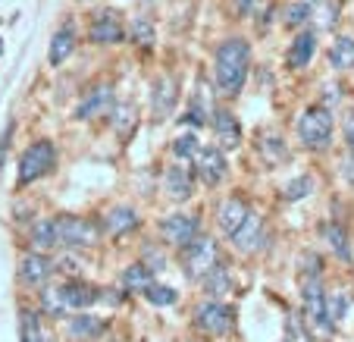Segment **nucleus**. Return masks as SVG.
<instances>
[{"label": "nucleus", "mask_w": 354, "mask_h": 342, "mask_svg": "<svg viewBox=\"0 0 354 342\" xmlns=\"http://www.w3.org/2000/svg\"><path fill=\"white\" fill-rule=\"evenodd\" d=\"M248 69H251V44L245 38H226L216 47L214 57V79H216V91L235 98L245 88Z\"/></svg>", "instance_id": "f257e3e1"}, {"label": "nucleus", "mask_w": 354, "mask_h": 342, "mask_svg": "<svg viewBox=\"0 0 354 342\" xmlns=\"http://www.w3.org/2000/svg\"><path fill=\"white\" fill-rule=\"evenodd\" d=\"M100 302V289L88 286L82 280H69L63 286H47L41 292V311L47 317H63L69 311H85Z\"/></svg>", "instance_id": "f03ea898"}, {"label": "nucleus", "mask_w": 354, "mask_h": 342, "mask_svg": "<svg viewBox=\"0 0 354 342\" xmlns=\"http://www.w3.org/2000/svg\"><path fill=\"white\" fill-rule=\"evenodd\" d=\"M54 163H57L54 141H47V138L32 141L19 157V167H16V186H32V182H38L41 176H47L50 170H54Z\"/></svg>", "instance_id": "7ed1b4c3"}, {"label": "nucleus", "mask_w": 354, "mask_h": 342, "mask_svg": "<svg viewBox=\"0 0 354 342\" xmlns=\"http://www.w3.org/2000/svg\"><path fill=\"white\" fill-rule=\"evenodd\" d=\"M182 267H185L188 280H204L214 267H220V245L210 235H198L182 249Z\"/></svg>", "instance_id": "20e7f679"}, {"label": "nucleus", "mask_w": 354, "mask_h": 342, "mask_svg": "<svg viewBox=\"0 0 354 342\" xmlns=\"http://www.w3.org/2000/svg\"><path fill=\"white\" fill-rule=\"evenodd\" d=\"M298 138L304 148L323 151L333 138V116L326 107H308L298 116Z\"/></svg>", "instance_id": "39448f33"}, {"label": "nucleus", "mask_w": 354, "mask_h": 342, "mask_svg": "<svg viewBox=\"0 0 354 342\" xmlns=\"http://www.w3.org/2000/svg\"><path fill=\"white\" fill-rule=\"evenodd\" d=\"M57 220V239L66 249H91L100 239V226L88 217H75V214H63L54 217Z\"/></svg>", "instance_id": "423d86ee"}, {"label": "nucleus", "mask_w": 354, "mask_h": 342, "mask_svg": "<svg viewBox=\"0 0 354 342\" xmlns=\"http://www.w3.org/2000/svg\"><path fill=\"white\" fill-rule=\"evenodd\" d=\"M194 327L204 336H226L232 330V308L223 302H204L194 311Z\"/></svg>", "instance_id": "0eeeda50"}, {"label": "nucleus", "mask_w": 354, "mask_h": 342, "mask_svg": "<svg viewBox=\"0 0 354 342\" xmlns=\"http://www.w3.org/2000/svg\"><path fill=\"white\" fill-rule=\"evenodd\" d=\"M201 233V220L194 214H169L160 220V235L167 245L185 249L188 242H194Z\"/></svg>", "instance_id": "6e6552de"}, {"label": "nucleus", "mask_w": 354, "mask_h": 342, "mask_svg": "<svg viewBox=\"0 0 354 342\" xmlns=\"http://www.w3.org/2000/svg\"><path fill=\"white\" fill-rule=\"evenodd\" d=\"M229 239L235 242V249H239L241 255H257V251H263L267 249V226H263V217L251 210L248 220L241 223Z\"/></svg>", "instance_id": "1a4fd4ad"}, {"label": "nucleus", "mask_w": 354, "mask_h": 342, "mask_svg": "<svg viewBox=\"0 0 354 342\" xmlns=\"http://www.w3.org/2000/svg\"><path fill=\"white\" fill-rule=\"evenodd\" d=\"M88 38H91L94 44L110 47V44L126 41L129 32H126V26H122V19H120V13H116V10H104V13H97L91 19V26H88Z\"/></svg>", "instance_id": "9d476101"}, {"label": "nucleus", "mask_w": 354, "mask_h": 342, "mask_svg": "<svg viewBox=\"0 0 354 342\" xmlns=\"http://www.w3.org/2000/svg\"><path fill=\"white\" fill-rule=\"evenodd\" d=\"M194 173L204 186H220L229 173V163L223 148H201L198 157H194Z\"/></svg>", "instance_id": "9b49d317"}, {"label": "nucleus", "mask_w": 354, "mask_h": 342, "mask_svg": "<svg viewBox=\"0 0 354 342\" xmlns=\"http://www.w3.org/2000/svg\"><path fill=\"white\" fill-rule=\"evenodd\" d=\"M301 302H304V314H308V321L314 323V327H320V330L333 327L329 314H326V292H323V286H320V276H310V280L304 282Z\"/></svg>", "instance_id": "f8f14e48"}, {"label": "nucleus", "mask_w": 354, "mask_h": 342, "mask_svg": "<svg viewBox=\"0 0 354 342\" xmlns=\"http://www.w3.org/2000/svg\"><path fill=\"white\" fill-rule=\"evenodd\" d=\"M50 273H54V261L47 258V251H28V255H22L19 270H16L19 282H26V286H44L50 280Z\"/></svg>", "instance_id": "ddd939ff"}, {"label": "nucleus", "mask_w": 354, "mask_h": 342, "mask_svg": "<svg viewBox=\"0 0 354 342\" xmlns=\"http://www.w3.org/2000/svg\"><path fill=\"white\" fill-rule=\"evenodd\" d=\"M110 107H113V85H94V88H88L85 98L75 107V120L88 123L94 116H104Z\"/></svg>", "instance_id": "4468645a"}, {"label": "nucleus", "mask_w": 354, "mask_h": 342, "mask_svg": "<svg viewBox=\"0 0 354 342\" xmlns=\"http://www.w3.org/2000/svg\"><path fill=\"white\" fill-rule=\"evenodd\" d=\"M163 192L173 198V201H188L194 195V176L188 167H169L163 173Z\"/></svg>", "instance_id": "2eb2a0df"}, {"label": "nucleus", "mask_w": 354, "mask_h": 342, "mask_svg": "<svg viewBox=\"0 0 354 342\" xmlns=\"http://www.w3.org/2000/svg\"><path fill=\"white\" fill-rule=\"evenodd\" d=\"M100 226H104V233H110V235H129V233H135V229L141 226V217L135 214L132 208L120 204V208H110L107 214H104Z\"/></svg>", "instance_id": "dca6fc26"}, {"label": "nucleus", "mask_w": 354, "mask_h": 342, "mask_svg": "<svg viewBox=\"0 0 354 342\" xmlns=\"http://www.w3.org/2000/svg\"><path fill=\"white\" fill-rule=\"evenodd\" d=\"M176 101H179V82L173 75H160L154 85V116L157 120H167L173 114Z\"/></svg>", "instance_id": "f3484780"}, {"label": "nucleus", "mask_w": 354, "mask_h": 342, "mask_svg": "<svg viewBox=\"0 0 354 342\" xmlns=\"http://www.w3.org/2000/svg\"><path fill=\"white\" fill-rule=\"evenodd\" d=\"M248 214H251V208H248L241 198H226V201H220V208H216V223H220V229L226 235H232L235 229L248 220Z\"/></svg>", "instance_id": "a211bd4d"}, {"label": "nucleus", "mask_w": 354, "mask_h": 342, "mask_svg": "<svg viewBox=\"0 0 354 342\" xmlns=\"http://www.w3.org/2000/svg\"><path fill=\"white\" fill-rule=\"evenodd\" d=\"M75 51V28L73 26H63L54 32V38H50V51H47V63L50 66H63V63L73 57Z\"/></svg>", "instance_id": "6ab92c4d"}, {"label": "nucleus", "mask_w": 354, "mask_h": 342, "mask_svg": "<svg viewBox=\"0 0 354 342\" xmlns=\"http://www.w3.org/2000/svg\"><path fill=\"white\" fill-rule=\"evenodd\" d=\"M314 54H317V35L314 32H301V35H295L286 60H288L292 69H304L310 60H314Z\"/></svg>", "instance_id": "aec40b11"}, {"label": "nucleus", "mask_w": 354, "mask_h": 342, "mask_svg": "<svg viewBox=\"0 0 354 342\" xmlns=\"http://www.w3.org/2000/svg\"><path fill=\"white\" fill-rule=\"evenodd\" d=\"M214 132H216V141L220 148H239L241 141V126L229 110H216L214 114Z\"/></svg>", "instance_id": "412c9836"}, {"label": "nucleus", "mask_w": 354, "mask_h": 342, "mask_svg": "<svg viewBox=\"0 0 354 342\" xmlns=\"http://www.w3.org/2000/svg\"><path fill=\"white\" fill-rule=\"evenodd\" d=\"M151 286H154V267H147V264H132V267H126V273H122V289H126V292L145 296Z\"/></svg>", "instance_id": "4be33fe9"}, {"label": "nucleus", "mask_w": 354, "mask_h": 342, "mask_svg": "<svg viewBox=\"0 0 354 342\" xmlns=\"http://www.w3.org/2000/svg\"><path fill=\"white\" fill-rule=\"evenodd\" d=\"M28 242H32L35 251H50L60 245V239H57V220H38L32 226V233H28Z\"/></svg>", "instance_id": "5701e85b"}, {"label": "nucleus", "mask_w": 354, "mask_h": 342, "mask_svg": "<svg viewBox=\"0 0 354 342\" xmlns=\"http://www.w3.org/2000/svg\"><path fill=\"white\" fill-rule=\"evenodd\" d=\"M104 330H107V323L94 314H75L73 321H69V336H75V339H94V336H100Z\"/></svg>", "instance_id": "b1692460"}, {"label": "nucleus", "mask_w": 354, "mask_h": 342, "mask_svg": "<svg viewBox=\"0 0 354 342\" xmlns=\"http://www.w3.org/2000/svg\"><path fill=\"white\" fill-rule=\"evenodd\" d=\"M22 342H54L38 311H22Z\"/></svg>", "instance_id": "393cba45"}, {"label": "nucleus", "mask_w": 354, "mask_h": 342, "mask_svg": "<svg viewBox=\"0 0 354 342\" xmlns=\"http://www.w3.org/2000/svg\"><path fill=\"white\" fill-rule=\"evenodd\" d=\"M323 235H326L329 249H333L335 258H342V261H351V242H348V233L339 226V223H323Z\"/></svg>", "instance_id": "a878e982"}, {"label": "nucleus", "mask_w": 354, "mask_h": 342, "mask_svg": "<svg viewBox=\"0 0 354 342\" xmlns=\"http://www.w3.org/2000/svg\"><path fill=\"white\" fill-rule=\"evenodd\" d=\"M329 66H333V69H342V73L354 66V38H348V35L335 38L333 51H329Z\"/></svg>", "instance_id": "bb28decb"}, {"label": "nucleus", "mask_w": 354, "mask_h": 342, "mask_svg": "<svg viewBox=\"0 0 354 342\" xmlns=\"http://www.w3.org/2000/svg\"><path fill=\"white\" fill-rule=\"evenodd\" d=\"M314 16V3L310 0H298V3H292V7L286 10V26L288 28H301V26H308V19Z\"/></svg>", "instance_id": "cd10ccee"}, {"label": "nucleus", "mask_w": 354, "mask_h": 342, "mask_svg": "<svg viewBox=\"0 0 354 342\" xmlns=\"http://www.w3.org/2000/svg\"><path fill=\"white\" fill-rule=\"evenodd\" d=\"M201 282H204V289H207L210 296H223V292H229V286H232V280H229V270L223 267V264L210 270V273L204 276Z\"/></svg>", "instance_id": "c85d7f7f"}, {"label": "nucleus", "mask_w": 354, "mask_h": 342, "mask_svg": "<svg viewBox=\"0 0 354 342\" xmlns=\"http://www.w3.org/2000/svg\"><path fill=\"white\" fill-rule=\"evenodd\" d=\"M198 151H201V141H198V135L194 132H185V135H179V138L173 141V154L182 157V161H194Z\"/></svg>", "instance_id": "c756f323"}, {"label": "nucleus", "mask_w": 354, "mask_h": 342, "mask_svg": "<svg viewBox=\"0 0 354 342\" xmlns=\"http://www.w3.org/2000/svg\"><path fill=\"white\" fill-rule=\"evenodd\" d=\"M145 298H147L151 305H157V308H167V305H176V302H179V292H176L173 286H157V282H154V286L145 292Z\"/></svg>", "instance_id": "7c9ffc66"}, {"label": "nucleus", "mask_w": 354, "mask_h": 342, "mask_svg": "<svg viewBox=\"0 0 354 342\" xmlns=\"http://www.w3.org/2000/svg\"><path fill=\"white\" fill-rule=\"evenodd\" d=\"M129 38H132L135 44H154V26H151V19H145V16H135L132 28H129Z\"/></svg>", "instance_id": "2f4dec72"}, {"label": "nucleus", "mask_w": 354, "mask_h": 342, "mask_svg": "<svg viewBox=\"0 0 354 342\" xmlns=\"http://www.w3.org/2000/svg\"><path fill=\"white\" fill-rule=\"evenodd\" d=\"M348 302H351V296H348V292H333V296H326V314H329V323H335V321H342V317H345Z\"/></svg>", "instance_id": "473e14b6"}, {"label": "nucleus", "mask_w": 354, "mask_h": 342, "mask_svg": "<svg viewBox=\"0 0 354 342\" xmlns=\"http://www.w3.org/2000/svg\"><path fill=\"white\" fill-rule=\"evenodd\" d=\"M310 192H314V179H310V176H298L295 182L286 186L282 198H286V201H298V198H304V195H310Z\"/></svg>", "instance_id": "72a5a7b5"}, {"label": "nucleus", "mask_w": 354, "mask_h": 342, "mask_svg": "<svg viewBox=\"0 0 354 342\" xmlns=\"http://www.w3.org/2000/svg\"><path fill=\"white\" fill-rule=\"evenodd\" d=\"M261 151H263V157H267L270 163H279V161H286V157H288L286 145H282L279 138H263L261 141Z\"/></svg>", "instance_id": "f704fd0d"}, {"label": "nucleus", "mask_w": 354, "mask_h": 342, "mask_svg": "<svg viewBox=\"0 0 354 342\" xmlns=\"http://www.w3.org/2000/svg\"><path fill=\"white\" fill-rule=\"evenodd\" d=\"M335 22H339V7H335V3H329V0H323V3H320V26L323 28H333Z\"/></svg>", "instance_id": "c9c22d12"}, {"label": "nucleus", "mask_w": 354, "mask_h": 342, "mask_svg": "<svg viewBox=\"0 0 354 342\" xmlns=\"http://www.w3.org/2000/svg\"><path fill=\"white\" fill-rule=\"evenodd\" d=\"M342 132H345V145L354 151V110H348V114L342 116Z\"/></svg>", "instance_id": "e433bc0d"}, {"label": "nucleus", "mask_w": 354, "mask_h": 342, "mask_svg": "<svg viewBox=\"0 0 354 342\" xmlns=\"http://www.w3.org/2000/svg\"><path fill=\"white\" fill-rule=\"evenodd\" d=\"M10 135H13V126H7V132L0 135V173H3V161H7V151H10Z\"/></svg>", "instance_id": "4c0bfd02"}, {"label": "nucleus", "mask_w": 354, "mask_h": 342, "mask_svg": "<svg viewBox=\"0 0 354 342\" xmlns=\"http://www.w3.org/2000/svg\"><path fill=\"white\" fill-rule=\"evenodd\" d=\"M122 292H126V289H122ZM122 292H120V289H100V302L120 305L122 302Z\"/></svg>", "instance_id": "58836bf2"}, {"label": "nucleus", "mask_w": 354, "mask_h": 342, "mask_svg": "<svg viewBox=\"0 0 354 342\" xmlns=\"http://www.w3.org/2000/svg\"><path fill=\"white\" fill-rule=\"evenodd\" d=\"M342 173H345V179L354 186V151L345 157V163H342Z\"/></svg>", "instance_id": "ea45409f"}, {"label": "nucleus", "mask_w": 354, "mask_h": 342, "mask_svg": "<svg viewBox=\"0 0 354 342\" xmlns=\"http://www.w3.org/2000/svg\"><path fill=\"white\" fill-rule=\"evenodd\" d=\"M288 336H292V342H304V336H301V323H298V321L288 323Z\"/></svg>", "instance_id": "a19ab883"}, {"label": "nucleus", "mask_w": 354, "mask_h": 342, "mask_svg": "<svg viewBox=\"0 0 354 342\" xmlns=\"http://www.w3.org/2000/svg\"><path fill=\"white\" fill-rule=\"evenodd\" d=\"M235 7H239V13H251L254 3H251V0H235Z\"/></svg>", "instance_id": "79ce46f5"}, {"label": "nucleus", "mask_w": 354, "mask_h": 342, "mask_svg": "<svg viewBox=\"0 0 354 342\" xmlns=\"http://www.w3.org/2000/svg\"><path fill=\"white\" fill-rule=\"evenodd\" d=\"M251 3H254V10H257V7H261V3H263V0H251Z\"/></svg>", "instance_id": "37998d69"}, {"label": "nucleus", "mask_w": 354, "mask_h": 342, "mask_svg": "<svg viewBox=\"0 0 354 342\" xmlns=\"http://www.w3.org/2000/svg\"><path fill=\"white\" fill-rule=\"evenodd\" d=\"M82 3H88V0H82Z\"/></svg>", "instance_id": "c03bdc74"}]
</instances>
